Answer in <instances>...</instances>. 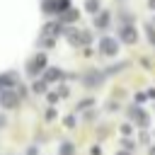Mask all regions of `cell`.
Segmentation results:
<instances>
[{
    "mask_svg": "<svg viewBox=\"0 0 155 155\" xmlns=\"http://www.w3.org/2000/svg\"><path fill=\"white\" fill-rule=\"evenodd\" d=\"M61 75H63V73H61L58 68H48V70H46V80H61Z\"/></svg>",
    "mask_w": 155,
    "mask_h": 155,
    "instance_id": "ba28073f",
    "label": "cell"
},
{
    "mask_svg": "<svg viewBox=\"0 0 155 155\" xmlns=\"http://www.w3.org/2000/svg\"><path fill=\"white\" fill-rule=\"evenodd\" d=\"M65 126L73 128V126H75V116H68V119H65Z\"/></svg>",
    "mask_w": 155,
    "mask_h": 155,
    "instance_id": "4fadbf2b",
    "label": "cell"
},
{
    "mask_svg": "<svg viewBox=\"0 0 155 155\" xmlns=\"http://www.w3.org/2000/svg\"><path fill=\"white\" fill-rule=\"evenodd\" d=\"M46 68V56L44 53H39V56H34L31 61H29V65H27V70L31 73V75H36L39 70H44Z\"/></svg>",
    "mask_w": 155,
    "mask_h": 155,
    "instance_id": "7a4b0ae2",
    "label": "cell"
},
{
    "mask_svg": "<svg viewBox=\"0 0 155 155\" xmlns=\"http://www.w3.org/2000/svg\"><path fill=\"white\" fill-rule=\"evenodd\" d=\"M78 17H80V15H78V12H75V10H68V12H65V15H63V22H75V19H78Z\"/></svg>",
    "mask_w": 155,
    "mask_h": 155,
    "instance_id": "30bf717a",
    "label": "cell"
},
{
    "mask_svg": "<svg viewBox=\"0 0 155 155\" xmlns=\"http://www.w3.org/2000/svg\"><path fill=\"white\" fill-rule=\"evenodd\" d=\"M94 82H97V85L102 82V73H90V75L85 78V85H94Z\"/></svg>",
    "mask_w": 155,
    "mask_h": 155,
    "instance_id": "52a82bcc",
    "label": "cell"
},
{
    "mask_svg": "<svg viewBox=\"0 0 155 155\" xmlns=\"http://www.w3.org/2000/svg\"><path fill=\"white\" fill-rule=\"evenodd\" d=\"M148 36H150V41L155 44V31H153V27H148Z\"/></svg>",
    "mask_w": 155,
    "mask_h": 155,
    "instance_id": "2e32d148",
    "label": "cell"
},
{
    "mask_svg": "<svg viewBox=\"0 0 155 155\" xmlns=\"http://www.w3.org/2000/svg\"><path fill=\"white\" fill-rule=\"evenodd\" d=\"M63 155H73V145H70V143L63 145Z\"/></svg>",
    "mask_w": 155,
    "mask_h": 155,
    "instance_id": "7c38bea8",
    "label": "cell"
},
{
    "mask_svg": "<svg viewBox=\"0 0 155 155\" xmlns=\"http://www.w3.org/2000/svg\"><path fill=\"white\" fill-rule=\"evenodd\" d=\"M90 104H92V99H85V102H80V107H78V109H87Z\"/></svg>",
    "mask_w": 155,
    "mask_h": 155,
    "instance_id": "5bb4252c",
    "label": "cell"
},
{
    "mask_svg": "<svg viewBox=\"0 0 155 155\" xmlns=\"http://www.w3.org/2000/svg\"><path fill=\"white\" fill-rule=\"evenodd\" d=\"M119 36H121L126 44H136V39H138V31H136L133 27H128V24H126V27H121V29H119Z\"/></svg>",
    "mask_w": 155,
    "mask_h": 155,
    "instance_id": "5b68a950",
    "label": "cell"
},
{
    "mask_svg": "<svg viewBox=\"0 0 155 155\" xmlns=\"http://www.w3.org/2000/svg\"><path fill=\"white\" fill-rule=\"evenodd\" d=\"M150 155H155V148H150Z\"/></svg>",
    "mask_w": 155,
    "mask_h": 155,
    "instance_id": "ac0fdd59",
    "label": "cell"
},
{
    "mask_svg": "<svg viewBox=\"0 0 155 155\" xmlns=\"http://www.w3.org/2000/svg\"><path fill=\"white\" fill-rule=\"evenodd\" d=\"M17 102H19V99H17V94H15V92H10V90H2V92H0V104H2L5 109L17 107Z\"/></svg>",
    "mask_w": 155,
    "mask_h": 155,
    "instance_id": "277c9868",
    "label": "cell"
},
{
    "mask_svg": "<svg viewBox=\"0 0 155 155\" xmlns=\"http://www.w3.org/2000/svg\"><path fill=\"white\" fill-rule=\"evenodd\" d=\"M2 126H5V116H0V128H2Z\"/></svg>",
    "mask_w": 155,
    "mask_h": 155,
    "instance_id": "e0dca14e",
    "label": "cell"
},
{
    "mask_svg": "<svg viewBox=\"0 0 155 155\" xmlns=\"http://www.w3.org/2000/svg\"><path fill=\"white\" fill-rule=\"evenodd\" d=\"M99 51H102L104 56H116V51H119L116 39H111V36H102V39H99Z\"/></svg>",
    "mask_w": 155,
    "mask_h": 155,
    "instance_id": "6da1fadb",
    "label": "cell"
},
{
    "mask_svg": "<svg viewBox=\"0 0 155 155\" xmlns=\"http://www.w3.org/2000/svg\"><path fill=\"white\" fill-rule=\"evenodd\" d=\"M94 27L97 29H107L109 27V12H99V17H94Z\"/></svg>",
    "mask_w": 155,
    "mask_h": 155,
    "instance_id": "8992f818",
    "label": "cell"
},
{
    "mask_svg": "<svg viewBox=\"0 0 155 155\" xmlns=\"http://www.w3.org/2000/svg\"><path fill=\"white\" fill-rule=\"evenodd\" d=\"M121 133H131V124H124L121 126Z\"/></svg>",
    "mask_w": 155,
    "mask_h": 155,
    "instance_id": "9a60e30c",
    "label": "cell"
},
{
    "mask_svg": "<svg viewBox=\"0 0 155 155\" xmlns=\"http://www.w3.org/2000/svg\"><path fill=\"white\" fill-rule=\"evenodd\" d=\"M85 7H87V12L97 15V10H99V0H87V2H85Z\"/></svg>",
    "mask_w": 155,
    "mask_h": 155,
    "instance_id": "9c48e42d",
    "label": "cell"
},
{
    "mask_svg": "<svg viewBox=\"0 0 155 155\" xmlns=\"http://www.w3.org/2000/svg\"><path fill=\"white\" fill-rule=\"evenodd\" d=\"M70 7V0H48L44 5V12H63Z\"/></svg>",
    "mask_w": 155,
    "mask_h": 155,
    "instance_id": "3957f363",
    "label": "cell"
},
{
    "mask_svg": "<svg viewBox=\"0 0 155 155\" xmlns=\"http://www.w3.org/2000/svg\"><path fill=\"white\" fill-rule=\"evenodd\" d=\"M44 90H46V82L44 80H36L34 82V92H44Z\"/></svg>",
    "mask_w": 155,
    "mask_h": 155,
    "instance_id": "8fae6325",
    "label": "cell"
}]
</instances>
